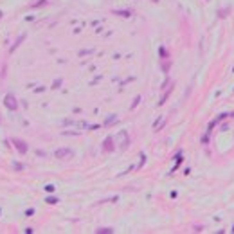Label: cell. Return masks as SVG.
Masks as SVG:
<instances>
[{
  "label": "cell",
  "mask_w": 234,
  "mask_h": 234,
  "mask_svg": "<svg viewBox=\"0 0 234 234\" xmlns=\"http://www.w3.org/2000/svg\"><path fill=\"white\" fill-rule=\"evenodd\" d=\"M56 155L61 157V158H67V155H68V157H72V151H68V150H61V151H56Z\"/></svg>",
  "instance_id": "6da1fadb"
},
{
  "label": "cell",
  "mask_w": 234,
  "mask_h": 234,
  "mask_svg": "<svg viewBox=\"0 0 234 234\" xmlns=\"http://www.w3.org/2000/svg\"><path fill=\"white\" fill-rule=\"evenodd\" d=\"M110 142H112L110 139H108V141H106V144H105V150H112V144H110Z\"/></svg>",
  "instance_id": "7a4b0ae2"
}]
</instances>
